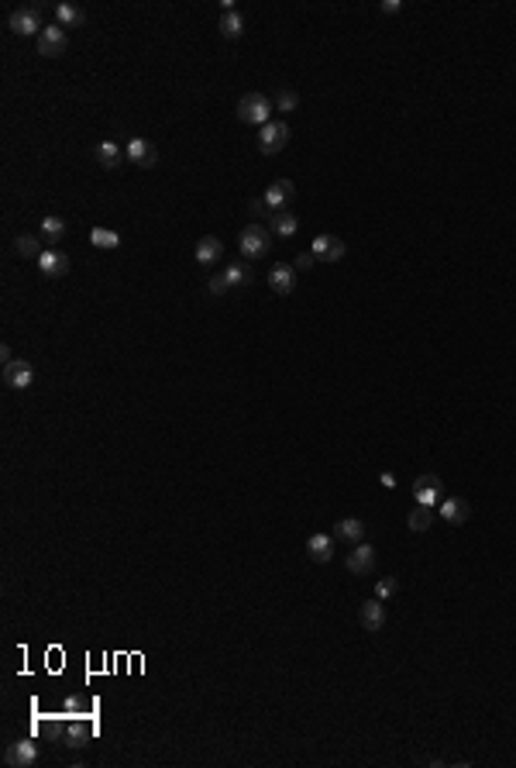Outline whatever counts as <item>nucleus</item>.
Listing matches in <instances>:
<instances>
[{
	"instance_id": "cd10ccee",
	"label": "nucleus",
	"mask_w": 516,
	"mask_h": 768,
	"mask_svg": "<svg viewBox=\"0 0 516 768\" xmlns=\"http://www.w3.org/2000/svg\"><path fill=\"white\" fill-rule=\"evenodd\" d=\"M90 241H93V248L114 252V248L120 245V235L118 231H110V228H93V231H90Z\"/></svg>"
},
{
	"instance_id": "7c9ffc66",
	"label": "nucleus",
	"mask_w": 516,
	"mask_h": 768,
	"mask_svg": "<svg viewBox=\"0 0 516 768\" xmlns=\"http://www.w3.org/2000/svg\"><path fill=\"white\" fill-rule=\"evenodd\" d=\"M248 214L255 217V221H269V217H272V211L265 207V200H248Z\"/></svg>"
},
{
	"instance_id": "dca6fc26",
	"label": "nucleus",
	"mask_w": 516,
	"mask_h": 768,
	"mask_svg": "<svg viewBox=\"0 0 516 768\" xmlns=\"http://www.w3.org/2000/svg\"><path fill=\"white\" fill-rule=\"evenodd\" d=\"M269 286H272L279 296H289L293 290H296V269H293V266H286V262L272 266V273H269Z\"/></svg>"
},
{
	"instance_id": "f8f14e48",
	"label": "nucleus",
	"mask_w": 516,
	"mask_h": 768,
	"mask_svg": "<svg viewBox=\"0 0 516 768\" xmlns=\"http://www.w3.org/2000/svg\"><path fill=\"white\" fill-rule=\"evenodd\" d=\"M293 193H296V183H293V179H276V183H269V190L262 193V200H265V207L276 214V211H282V207L289 203Z\"/></svg>"
},
{
	"instance_id": "5701e85b",
	"label": "nucleus",
	"mask_w": 516,
	"mask_h": 768,
	"mask_svg": "<svg viewBox=\"0 0 516 768\" xmlns=\"http://www.w3.org/2000/svg\"><path fill=\"white\" fill-rule=\"evenodd\" d=\"M217 28H220V35H224V39H241V35H244V18H241L238 11H224V14H220V21H217Z\"/></svg>"
},
{
	"instance_id": "39448f33",
	"label": "nucleus",
	"mask_w": 516,
	"mask_h": 768,
	"mask_svg": "<svg viewBox=\"0 0 516 768\" xmlns=\"http://www.w3.org/2000/svg\"><path fill=\"white\" fill-rule=\"evenodd\" d=\"M4 765H7V768H31V765H38V744H35V741H28V737L11 741V744L4 748Z\"/></svg>"
},
{
	"instance_id": "7ed1b4c3",
	"label": "nucleus",
	"mask_w": 516,
	"mask_h": 768,
	"mask_svg": "<svg viewBox=\"0 0 516 768\" xmlns=\"http://www.w3.org/2000/svg\"><path fill=\"white\" fill-rule=\"evenodd\" d=\"M276 107H272V100L265 97V94H244V97L238 100V118H241V124H269V114H272Z\"/></svg>"
},
{
	"instance_id": "473e14b6",
	"label": "nucleus",
	"mask_w": 516,
	"mask_h": 768,
	"mask_svg": "<svg viewBox=\"0 0 516 768\" xmlns=\"http://www.w3.org/2000/svg\"><path fill=\"white\" fill-rule=\"evenodd\" d=\"M207 290H210L214 296H224L227 290H231V286H227V279H224V276H214L210 283H207Z\"/></svg>"
},
{
	"instance_id": "a211bd4d",
	"label": "nucleus",
	"mask_w": 516,
	"mask_h": 768,
	"mask_svg": "<svg viewBox=\"0 0 516 768\" xmlns=\"http://www.w3.org/2000/svg\"><path fill=\"white\" fill-rule=\"evenodd\" d=\"M93 156H97V162L103 169H120V162L128 158V152L120 148L118 141H100L97 148H93Z\"/></svg>"
},
{
	"instance_id": "b1692460",
	"label": "nucleus",
	"mask_w": 516,
	"mask_h": 768,
	"mask_svg": "<svg viewBox=\"0 0 516 768\" xmlns=\"http://www.w3.org/2000/svg\"><path fill=\"white\" fill-rule=\"evenodd\" d=\"M406 524H410V531H413V534L430 531V524H434V507H423V503H417V507L410 510V517H406Z\"/></svg>"
},
{
	"instance_id": "4be33fe9",
	"label": "nucleus",
	"mask_w": 516,
	"mask_h": 768,
	"mask_svg": "<svg viewBox=\"0 0 516 768\" xmlns=\"http://www.w3.org/2000/svg\"><path fill=\"white\" fill-rule=\"evenodd\" d=\"M83 21H86V11L76 7V4H56V24L62 28H80Z\"/></svg>"
},
{
	"instance_id": "6e6552de",
	"label": "nucleus",
	"mask_w": 516,
	"mask_h": 768,
	"mask_svg": "<svg viewBox=\"0 0 516 768\" xmlns=\"http://www.w3.org/2000/svg\"><path fill=\"white\" fill-rule=\"evenodd\" d=\"M440 496H444V482H440V475L427 473V475H420L417 482H413V500L423 503V507H437V503H440Z\"/></svg>"
},
{
	"instance_id": "20e7f679",
	"label": "nucleus",
	"mask_w": 516,
	"mask_h": 768,
	"mask_svg": "<svg viewBox=\"0 0 516 768\" xmlns=\"http://www.w3.org/2000/svg\"><path fill=\"white\" fill-rule=\"evenodd\" d=\"M289 145V124L286 121H269L258 128V152L262 156H276Z\"/></svg>"
},
{
	"instance_id": "6ab92c4d",
	"label": "nucleus",
	"mask_w": 516,
	"mask_h": 768,
	"mask_svg": "<svg viewBox=\"0 0 516 768\" xmlns=\"http://www.w3.org/2000/svg\"><path fill=\"white\" fill-rule=\"evenodd\" d=\"M269 231L279 238H293L299 231V217L293 211H276V214L269 217Z\"/></svg>"
},
{
	"instance_id": "1a4fd4ad",
	"label": "nucleus",
	"mask_w": 516,
	"mask_h": 768,
	"mask_svg": "<svg viewBox=\"0 0 516 768\" xmlns=\"http://www.w3.org/2000/svg\"><path fill=\"white\" fill-rule=\"evenodd\" d=\"M348 572H351V575H372V572H376V548L365 545V541L351 545V552H348Z\"/></svg>"
},
{
	"instance_id": "0eeeda50",
	"label": "nucleus",
	"mask_w": 516,
	"mask_h": 768,
	"mask_svg": "<svg viewBox=\"0 0 516 768\" xmlns=\"http://www.w3.org/2000/svg\"><path fill=\"white\" fill-rule=\"evenodd\" d=\"M310 252H314L317 262H341V258L348 256V245L338 235H317L314 245H310Z\"/></svg>"
},
{
	"instance_id": "393cba45",
	"label": "nucleus",
	"mask_w": 516,
	"mask_h": 768,
	"mask_svg": "<svg viewBox=\"0 0 516 768\" xmlns=\"http://www.w3.org/2000/svg\"><path fill=\"white\" fill-rule=\"evenodd\" d=\"M41 252H45V248H41V238H35V235H18L14 238V256L18 258H35V262H38Z\"/></svg>"
},
{
	"instance_id": "4468645a",
	"label": "nucleus",
	"mask_w": 516,
	"mask_h": 768,
	"mask_svg": "<svg viewBox=\"0 0 516 768\" xmlns=\"http://www.w3.org/2000/svg\"><path fill=\"white\" fill-rule=\"evenodd\" d=\"M38 269L48 279H59V276H66V273H69V256H66V252H59V248H45V252H41V258H38Z\"/></svg>"
},
{
	"instance_id": "c85d7f7f",
	"label": "nucleus",
	"mask_w": 516,
	"mask_h": 768,
	"mask_svg": "<svg viewBox=\"0 0 516 768\" xmlns=\"http://www.w3.org/2000/svg\"><path fill=\"white\" fill-rule=\"evenodd\" d=\"M296 107H299V94H296V90H286V86H282V90H276V111H282V114H293Z\"/></svg>"
},
{
	"instance_id": "ddd939ff",
	"label": "nucleus",
	"mask_w": 516,
	"mask_h": 768,
	"mask_svg": "<svg viewBox=\"0 0 516 768\" xmlns=\"http://www.w3.org/2000/svg\"><path fill=\"white\" fill-rule=\"evenodd\" d=\"M440 520L444 524H451V527H461L468 517H472V507H468V500H461V496H448V500H440Z\"/></svg>"
},
{
	"instance_id": "a878e982",
	"label": "nucleus",
	"mask_w": 516,
	"mask_h": 768,
	"mask_svg": "<svg viewBox=\"0 0 516 768\" xmlns=\"http://www.w3.org/2000/svg\"><path fill=\"white\" fill-rule=\"evenodd\" d=\"M62 235H66V221H62V217L48 214L45 221H41V241H45L48 248H52V245H59Z\"/></svg>"
},
{
	"instance_id": "f704fd0d",
	"label": "nucleus",
	"mask_w": 516,
	"mask_h": 768,
	"mask_svg": "<svg viewBox=\"0 0 516 768\" xmlns=\"http://www.w3.org/2000/svg\"><path fill=\"white\" fill-rule=\"evenodd\" d=\"M0 358H4V365H11V362H14V352H11V345H0Z\"/></svg>"
},
{
	"instance_id": "9b49d317",
	"label": "nucleus",
	"mask_w": 516,
	"mask_h": 768,
	"mask_svg": "<svg viewBox=\"0 0 516 768\" xmlns=\"http://www.w3.org/2000/svg\"><path fill=\"white\" fill-rule=\"evenodd\" d=\"M358 620H361V627L368 630V634H378V630L386 627V607H382V600H378V596L365 600V603L358 607Z\"/></svg>"
},
{
	"instance_id": "f3484780",
	"label": "nucleus",
	"mask_w": 516,
	"mask_h": 768,
	"mask_svg": "<svg viewBox=\"0 0 516 768\" xmlns=\"http://www.w3.org/2000/svg\"><path fill=\"white\" fill-rule=\"evenodd\" d=\"M124 152H128V158H131L135 166H141V169H152V166L159 162V152H155V145H148L145 138H131Z\"/></svg>"
},
{
	"instance_id": "f257e3e1",
	"label": "nucleus",
	"mask_w": 516,
	"mask_h": 768,
	"mask_svg": "<svg viewBox=\"0 0 516 768\" xmlns=\"http://www.w3.org/2000/svg\"><path fill=\"white\" fill-rule=\"evenodd\" d=\"M238 245H241V256L248 258V262H255V258H265L269 256V248H272V231L265 228V224H244L238 235Z\"/></svg>"
},
{
	"instance_id": "412c9836",
	"label": "nucleus",
	"mask_w": 516,
	"mask_h": 768,
	"mask_svg": "<svg viewBox=\"0 0 516 768\" xmlns=\"http://www.w3.org/2000/svg\"><path fill=\"white\" fill-rule=\"evenodd\" d=\"M220 256H224V245H220V238L203 235L197 241V262H200V266H214Z\"/></svg>"
},
{
	"instance_id": "423d86ee",
	"label": "nucleus",
	"mask_w": 516,
	"mask_h": 768,
	"mask_svg": "<svg viewBox=\"0 0 516 768\" xmlns=\"http://www.w3.org/2000/svg\"><path fill=\"white\" fill-rule=\"evenodd\" d=\"M69 49V35H66V28L62 24H45V31L38 35V56L45 59H56Z\"/></svg>"
},
{
	"instance_id": "2eb2a0df",
	"label": "nucleus",
	"mask_w": 516,
	"mask_h": 768,
	"mask_svg": "<svg viewBox=\"0 0 516 768\" xmlns=\"http://www.w3.org/2000/svg\"><path fill=\"white\" fill-rule=\"evenodd\" d=\"M306 555H310V562L327 565V562L334 558V534H310V541H306Z\"/></svg>"
},
{
	"instance_id": "2f4dec72",
	"label": "nucleus",
	"mask_w": 516,
	"mask_h": 768,
	"mask_svg": "<svg viewBox=\"0 0 516 768\" xmlns=\"http://www.w3.org/2000/svg\"><path fill=\"white\" fill-rule=\"evenodd\" d=\"M314 266H317L314 252H299V256H296V266H293V269H296V273H310Z\"/></svg>"
},
{
	"instance_id": "72a5a7b5",
	"label": "nucleus",
	"mask_w": 516,
	"mask_h": 768,
	"mask_svg": "<svg viewBox=\"0 0 516 768\" xmlns=\"http://www.w3.org/2000/svg\"><path fill=\"white\" fill-rule=\"evenodd\" d=\"M378 11H382V14H396V11H403V4H399V0H382Z\"/></svg>"
},
{
	"instance_id": "f03ea898",
	"label": "nucleus",
	"mask_w": 516,
	"mask_h": 768,
	"mask_svg": "<svg viewBox=\"0 0 516 768\" xmlns=\"http://www.w3.org/2000/svg\"><path fill=\"white\" fill-rule=\"evenodd\" d=\"M7 28L14 35H41L45 31V18H41V7L38 4H24V7H14L11 18H7Z\"/></svg>"
},
{
	"instance_id": "9d476101",
	"label": "nucleus",
	"mask_w": 516,
	"mask_h": 768,
	"mask_svg": "<svg viewBox=\"0 0 516 768\" xmlns=\"http://www.w3.org/2000/svg\"><path fill=\"white\" fill-rule=\"evenodd\" d=\"M31 383H35V369H31V362L14 358L11 365H4V386H11V390H28Z\"/></svg>"
},
{
	"instance_id": "c756f323",
	"label": "nucleus",
	"mask_w": 516,
	"mask_h": 768,
	"mask_svg": "<svg viewBox=\"0 0 516 768\" xmlns=\"http://www.w3.org/2000/svg\"><path fill=\"white\" fill-rule=\"evenodd\" d=\"M396 592H399V579H396V575H386V579H378V582H376V596L382 600V603H386V600H393Z\"/></svg>"
},
{
	"instance_id": "aec40b11",
	"label": "nucleus",
	"mask_w": 516,
	"mask_h": 768,
	"mask_svg": "<svg viewBox=\"0 0 516 768\" xmlns=\"http://www.w3.org/2000/svg\"><path fill=\"white\" fill-rule=\"evenodd\" d=\"M365 537V524L358 517H344L334 524V541H344V545H358Z\"/></svg>"
},
{
	"instance_id": "bb28decb",
	"label": "nucleus",
	"mask_w": 516,
	"mask_h": 768,
	"mask_svg": "<svg viewBox=\"0 0 516 768\" xmlns=\"http://www.w3.org/2000/svg\"><path fill=\"white\" fill-rule=\"evenodd\" d=\"M224 279H227V286H248V283L255 279V273H252L248 262H234V266L224 269Z\"/></svg>"
}]
</instances>
